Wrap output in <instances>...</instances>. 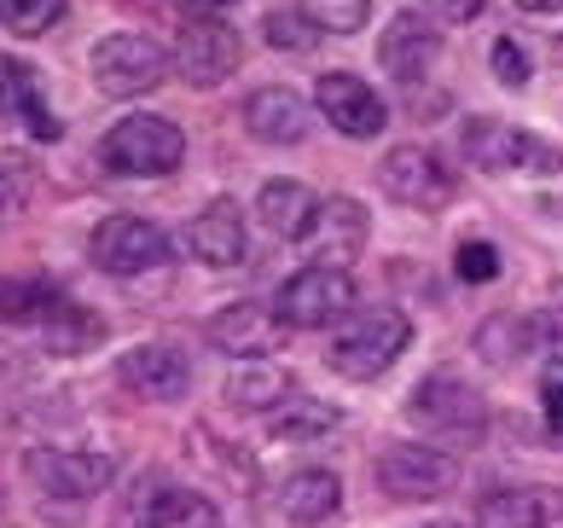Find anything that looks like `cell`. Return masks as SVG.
Returning a JSON list of instances; mask_svg holds the SVG:
<instances>
[{"label": "cell", "instance_id": "1", "mask_svg": "<svg viewBox=\"0 0 563 528\" xmlns=\"http://www.w3.org/2000/svg\"><path fill=\"white\" fill-rule=\"evenodd\" d=\"M407 343H412V326H407L401 308H389V302L349 308L343 326L331 331V343H325V366L354 377V384H366V377H378L401 361Z\"/></svg>", "mask_w": 563, "mask_h": 528}, {"label": "cell", "instance_id": "2", "mask_svg": "<svg viewBox=\"0 0 563 528\" xmlns=\"http://www.w3.org/2000/svg\"><path fill=\"white\" fill-rule=\"evenodd\" d=\"M407 418H412L419 430L453 441V448H476V441L488 436V400L476 395L465 377H453V372L419 377V384H412V395H407Z\"/></svg>", "mask_w": 563, "mask_h": 528}, {"label": "cell", "instance_id": "3", "mask_svg": "<svg viewBox=\"0 0 563 528\" xmlns=\"http://www.w3.org/2000/svg\"><path fill=\"white\" fill-rule=\"evenodd\" d=\"M186 157V134L163 117H122L117 129L99 140V163L122 180H157L175 175Z\"/></svg>", "mask_w": 563, "mask_h": 528}, {"label": "cell", "instance_id": "4", "mask_svg": "<svg viewBox=\"0 0 563 528\" xmlns=\"http://www.w3.org/2000/svg\"><path fill=\"white\" fill-rule=\"evenodd\" d=\"M88 65H93V88H99V94L140 99V94L163 88V76H169V65H175V53H163L152 35H106V41H93Z\"/></svg>", "mask_w": 563, "mask_h": 528}, {"label": "cell", "instance_id": "5", "mask_svg": "<svg viewBox=\"0 0 563 528\" xmlns=\"http://www.w3.org/2000/svg\"><path fill=\"white\" fill-rule=\"evenodd\" d=\"M349 308H354V279H349V267H331V262L290 273L274 290V314L290 331H320L331 320H343Z\"/></svg>", "mask_w": 563, "mask_h": 528}, {"label": "cell", "instance_id": "6", "mask_svg": "<svg viewBox=\"0 0 563 528\" xmlns=\"http://www.w3.org/2000/svg\"><path fill=\"white\" fill-rule=\"evenodd\" d=\"M372 471H378V488L395 499H448L459 488V459L430 441H389Z\"/></svg>", "mask_w": 563, "mask_h": 528}, {"label": "cell", "instance_id": "7", "mask_svg": "<svg viewBox=\"0 0 563 528\" xmlns=\"http://www.w3.org/2000/svg\"><path fill=\"white\" fill-rule=\"evenodd\" d=\"M88 256H93V267L117 273V279H134V273L163 267L175 250H169V232H163L157 221H145V216H106L93 227V239H88Z\"/></svg>", "mask_w": 563, "mask_h": 528}, {"label": "cell", "instance_id": "8", "mask_svg": "<svg viewBox=\"0 0 563 528\" xmlns=\"http://www.w3.org/2000/svg\"><path fill=\"white\" fill-rule=\"evenodd\" d=\"M239 58H244V41H239L233 24H221V18H210V12H198V18L180 24L175 70H180L186 88H221V81L239 70Z\"/></svg>", "mask_w": 563, "mask_h": 528}, {"label": "cell", "instance_id": "9", "mask_svg": "<svg viewBox=\"0 0 563 528\" xmlns=\"http://www.w3.org/2000/svg\"><path fill=\"white\" fill-rule=\"evenodd\" d=\"M465 157L476 168H488V175H499V168H534V175H558L563 168V152L547 140H534L523 129H511V122L499 117H476L465 122Z\"/></svg>", "mask_w": 563, "mask_h": 528}, {"label": "cell", "instance_id": "10", "mask_svg": "<svg viewBox=\"0 0 563 528\" xmlns=\"http://www.w3.org/2000/svg\"><path fill=\"white\" fill-rule=\"evenodd\" d=\"M24 476L53 499H93V494L111 488L117 459L111 453H76V448H30Z\"/></svg>", "mask_w": 563, "mask_h": 528}, {"label": "cell", "instance_id": "11", "mask_svg": "<svg viewBox=\"0 0 563 528\" xmlns=\"http://www.w3.org/2000/svg\"><path fill=\"white\" fill-rule=\"evenodd\" d=\"M378 180L407 209H448L453 204V168L435 152H424V145H395L378 168Z\"/></svg>", "mask_w": 563, "mask_h": 528}, {"label": "cell", "instance_id": "12", "mask_svg": "<svg viewBox=\"0 0 563 528\" xmlns=\"http://www.w3.org/2000/svg\"><path fill=\"white\" fill-rule=\"evenodd\" d=\"M314 105L325 111L331 129L349 134V140H372V134L389 129V105L378 99V88H366V81L349 76V70L320 76V81H314Z\"/></svg>", "mask_w": 563, "mask_h": 528}, {"label": "cell", "instance_id": "13", "mask_svg": "<svg viewBox=\"0 0 563 528\" xmlns=\"http://www.w3.org/2000/svg\"><path fill=\"white\" fill-rule=\"evenodd\" d=\"M122 389H134L145 400H180L192 389V354L180 343H140L117 361Z\"/></svg>", "mask_w": 563, "mask_h": 528}, {"label": "cell", "instance_id": "14", "mask_svg": "<svg viewBox=\"0 0 563 528\" xmlns=\"http://www.w3.org/2000/svg\"><path fill=\"white\" fill-rule=\"evenodd\" d=\"M285 331L290 326L262 302H233V308L210 314V326H203V337H210L221 354H233V361H262V354H274L285 343Z\"/></svg>", "mask_w": 563, "mask_h": 528}, {"label": "cell", "instance_id": "15", "mask_svg": "<svg viewBox=\"0 0 563 528\" xmlns=\"http://www.w3.org/2000/svg\"><path fill=\"white\" fill-rule=\"evenodd\" d=\"M186 244H192V256H198L203 267H239V262L250 256L239 204H233V198L203 204L198 216H192V227H186Z\"/></svg>", "mask_w": 563, "mask_h": 528}, {"label": "cell", "instance_id": "16", "mask_svg": "<svg viewBox=\"0 0 563 528\" xmlns=\"http://www.w3.org/2000/svg\"><path fill=\"white\" fill-rule=\"evenodd\" d=\"M435 58H442V35H435L419 12L389 18V30L378 35V65H384L395 81H419V76H430Z\"/></svg>", "mask_w": 563, "mask_h": 528}, {"label": "cell", "instance_id": "17", "mask_svg": "<svg viewBox=\"0 0 563 528\" xmlns=\"http://www.w3.org/2000/svg\"><path fill=\"white\" fill-rule=\"evenodd\" d=\"M563 517V494L540 488V482H517V488H494L476 505V528H552Z\"/></svg>", "mask_w": 563, "mask_h": 528}, {"label": "cell", "instance_id": "18", "mask_svg": "<svg viewBox=\"0 0 563 528\" xmlns=\"http://www.w3.org/2000/svg\"><path fill=\"white\" fill-rule=\"evenodd\" d=\"M244 129L262 145H297L308 134V105L290 88H256L244 99Z\"/></svg>", "mask_w": 563, "mask_h": 528}, {"label": "cell", "instance_id": "19", "mask_svg": "<svg viewBox=\"0 0 563 528\" xmlns=\"http://www.w3.org/2000/svg\"><path fill=\"white\" fill-rule=\"evenodd\" d=\"M256 216L274 239H308L320 221V198L308 193L302 180H267L256 193Z\"/></svg>", "mask_w": 563, "mask_h": 528}, {"label": "cell", "instance_id": "20", "mask_svg": "<svg viewBox=\"0 0 563 528\" xmlns=\"http://www.w3.org/2000/svg\"><path fill=\"white\" fill-rule=\"evenodd\" d=\"M338 505H343V476L338 471H297V476H285V488H279V512L302 528L331 522Z\"/></svg>", "mask_w": 563, "mask_h": 528}, {"label": "cell", "instance_id": "21", "mask_svg": "<svg viewBox=\"0 0 563 528\" xmlns=\"http://www.w3.org/2000/svg\"><path fill=\"white\" fill-rule=\"evenodd\" d=\"M0 117H18L35 140H58V122L41 105V88L24 58H0Z\"/></svg>", "mask_w": 563, "mask_h": 528}, {"label": "cell", "instance_id": "22", "mask_svg": "<svg viewBox=\"0 0 563 528\" xmlns=\"http://www.w3.org/2000/svg\"><path fill=\"white\" fill-rule=\"evenodd\" d=\"M314 232H320V256L331 267H343L349 256H361V250H366V209L354 198H325ZM314 232H308V239H314Z\"/></svg>", "mask_w": 563, "mask_h": 528}, {"label": "cell", "instance_id": "23", "mask_svg": "<svg viewBox=\"0 0 563 528\" xmlns=\"http://www.w3.org/2000/svg\"><path fill=\"white\" fill-rule=\"evenodd\" d=\"M343 425V413L320 395H285L274 413H267V436L274 441H325Z\"/></svg>", "mask_w": 563, "mask_h": 528}, {"label": "cell", "instance_id": "24", "mask_svg": "<svg viewBox=\"0 0 563 528\" xmlns=\"http://www.w3.org/2000/svg\"><path fill=\"white\" fill-rule=\"evenodd\" d=\"M290 389H297V384H290L279 366H262V361H244V366L221 384L227 407H239V413H274Z\"/></svg>", "mask_w": 563, "mask_h": 528}, {"label": "cell", "instance_id": "25", "mask_svg": "<svg viewBox=\"0 0 563 528\" xmlns=\"http://www.w3.org/2000/svg\"><path fill=\"white\" fill-rule=\"evenodd\" d=\"M476 354H483L488 366H511L534 354L529 343V314H488L483 326H476Z\"/></svg>", "mask_w": 563, "mask_h": 528}, {"label": "cell", "instance_id": "26", "mask_svg": "<svg viewBox=\"0 0 563 528\" xmlns=\"http://www.w3.org/2000/svg\"><path fill=\"white\" fill-rule=\"evenodd\" d=\"M58 302H65V290L47 279H7L0 285V320H12V326H47Z\"/></svg>", "mask_w": 563, "mask_h": 528}, {"label": "cell", "instance_id": "27", "mask_svg": "<svg viewBox=\"0 0 563 528\" xmlns=\"http://www.w3.org/2000/svg\"><path fill=\"white\" fill-rule=\"evenodd\" d=\"M41 337H47V349H53V354H81V349H93L99 337H106V320L65 297V302L53 308V320L41 326Z\"/></svg>", "mask_w": 563, "mask_h": 528}, {"label": "cell", "instance_id": "28", "mask_svg": "<svg viewBox=\"0 0 563 528\" xmlns=\"http://www.w3.org/2000/svg\"><path fill=\"white\" fill-rule=\"evenodd\" d=\"M152 528H221L216 505L203 499L198 488H180V482H163L157 494V522Z\"/></svg>", "mask_w": 563, "mask_h": 528}, {"label": "cell", "instance_id": "29", "mask_svg": "<svg viewBox=\"0 0 563 528\" xmlns=\"http://www.w3.org/2000/svg\"><path fill=\"white\" fill-rule=\"evenodd\" d=\"M70 0H0V30L12 35H47L53 24H65Z\"/></svg>", "mask_w": 563, "mask_h": 528}, {"label": "cell", "instance_id": "30", "mask_svg": "<svg viewBox=\"0 0 563 528\" xmlns=\"http://www.w3.org/2000/svg\"><path fill=\"white\" fill-rule=\"evenodd\" d=\"M297 12H302L320 35H325V30H331V35H354V30L372 18V0H302Z\"/></svg>", "mask_w": 563, "mask_h": 528}, {"label": "cell", "instance_id": "31", "mask_svg": "<svg viewBox=\"0 0 563 528\" xmlns=\"http://www.w3.org/2000/svg\"><path fill=\"white\" fill-rule=\"evenodd\" d=\"M157 494H163V476H140L129 494H122L111 528H152L157 522Z\"/></svg>", "mask_w": 563, "mask_h": 528}, {"label": "cell", "instance_id": "32", "mask_svg": "<svg viewBox=\"0 0 563 528\" xmlns=\"http://www.w3.org/2000/svg\"><path fill=\"white\" fill-rule=\"evenodd\" d=\"M314 41H320V30L308 24L302 12H267V47H279V53H314Z\"/></svg>", "mask_w": 563, "mask_h": 528}, {"label": "cell", "instance_id": "33", "mask_svg": "<svg viewBox=\"0 0 563 528\" xmlns=\"http://www.w3.org/2000/svg\"><path fill=\"white\" fill-rule=\"evenodd\" d=\"M529 343H534V354H547L552 366H563V308L529 314Z\"/></svg>", "mask_w": 563, "mask_h": 528}, {"label": "cell", "instance_id": "34", "mask_svg": "<svg viewBox=\"0 0 563 528\" xmlns=\"http://www.w3.org/2000/svg\"><path fill=\"white\" fill-rule=\"evenodd\" d=\"M459 279H471V285H488L494 273H499V250L488 244V239H465L459 244Z\"/></svg>", "mask_w": 563, "mask_h": 528}, {"label": "cell", "instance_id": "35", "mask_svg": "<svg viewBox=\"0 0 563 528\" xmlns=\"http://www.w3.org/2000/svg\"><path fill=\"white\" fill-rule=\"evenodd\" d=\"M494 76H499V88H523V81H529V53L517 47L511 35L494 41Z\"/></svg>", "mask_w": 563, "mask_h": 528}, {"label": "cell", "instance_id": "36", "mask_svg": "<svg viewBox=\"0 0 563 528\" xmlns=\"http://www.w3.org/2000/svg\"><path fill=\"white\" fill-rule=\"evenodd\" d=\"M488 0H424L430 18H442V24H471V18H483Z\"/></svg>", "mask_w": 563, "mask_h": 528}, {"label": "cell", "instance_id": "37", "mask_svg": "<svg viewBox=\"0 0 563 528\" xmlns=\"http://www.w3.org/2000/svg\"><path fill=\"white\" fill-rule=\"evenodd\" d=\"M540 407H547V425L563 436V377H558V372L547 377V384H540Z\"/></svg>", "mask_w": 563, "mask_h": 528}, {"label": "cell", "instance_id": "38", "mask_svg": "<svg viewBox=\"0 0 563 528\" xmlns=\"http://www.w3.org/2000/svg\"><path fill=\"white\" fill-rule=\"evenodd\" d=\"M186 12H221V7H233V0H180Z\"/></svg>", "mask_w": 563, "mask_h": 528}, {"label": "cell", "instance_id": "39", "mask_svg": "<svg viewBox=\"0 0 563 528\" xmlns=\"http://www.w3.org/2000/svg\"><path fill=\"white\" fill-rule=\"evenodd\" d=\"M523 12H563V0H517Z\"/></svg>", "mask_w": 563, "mask_h": 528}, {"label": "cell", "instance_id": "40", "mask_svg": "<svg viewBox=\"0 0 563 528\" xmlns=\"http://www.w3.org/2000/svg\"><path fill=\"white\" fill-rule=\"evenodd\" d=\"M7 204H12V186H7V175H0V216H7Z\"/></svg>", "mask_w": 563, "mask_h": 528}, {"label": "cell", "instance_id": "41", "mask_svg": "<svg viewBox=\"0 0 563 528\" xmlns=\"http://www.w3.org/2000/svg\"><path fill=\"white\" fill-rule=\"evenodd\" d=\"M424 528H471V522H424Z\"/></svg>", "mask_w": 563, "mask_h": 528}, {"label": "cell", "instance_id": "42", "mask_svg": "<svg viewBox=\"0 0 563 528\" xmlns=\"http://www.w3.org/2000/svg\"><path fill=\"white\" fill-rule=\"evenodd\" d=\"M552 53H558V65H563V35H558V41H552Z\"/></svg>", "mask_w": 563, "mask_h": 528}]
</instances>
